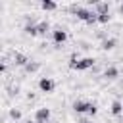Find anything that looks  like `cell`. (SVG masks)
I'll use <instances>...</instances> for the list:
<instances>
[{
  "mask_svg": "<svg viewBox=\"0 0 123 123\" xmlns=\"http://www.w3.org/2000/svg\"><path fill=\"white\" fill-rule=\"evenodd\" d=\"M69 10L77 15V19H81V21H85V23H88V25L98 23V13H96V12H92V10H88V8H83V6L73 4Z\"/></svg>",
  "mask_w": 123,
  "mask_h": 123,
  "instance_id": "cell-1",
  "label": "cell"
},
{
  "mask_svg": "<svg viewBox=\"0 0 123 123\" xmlns=\"http://www.w3.org/2000/svg\"><path fill=\"white\" fill-rule=\"evenodd\" d=\"M73 110H75L77 113H88V115H94V113L98 111V108H96L92 102H86V100H77V102L73 104Z\"/></svg>",
  "mask_w": 123,
  "mask_h": 123,
  "instance_id": "cell-2",
  "label": "cell"
},
{
  "mask_svg": "<svg viewBox=\"0 0 123 123\" xmlns=\"http://www.w3.org/2000/svg\"><path fill=\"white\" fill-rule=\"evenodd\" d=\"M94 58H81V60H75V62H69V67L75 69V71H86L94 65Z\"/></svg>",
  "mask_w": 123,
  "mask_h": 123,
  "instance_id": "cell-3",
  "label": "cell"
},
{
  "mask_svg": "<svg viewBox=\"0 0 123 123\" xmlns=\"http://www.w3.org/2000/svg\"><path fill=\"white\" fill-rule=\"evenodd\" d=\"M38 88H40L42 92H54V88H56V83H54L50 77H42V79L38 81Z\"/></svg>",
  "mask_w": 123,
  "mask_h": 123,
  "instance_id": "cell-4",
  "label": "cell"
},
{
  "mask_svg": "<svg viewBox=\"0 0 123 123\" xmlns=\"http://www.w3.org/2000/svg\"><path fill=\"white\" fill-rule=\"evenodd\" d=\"M52 38H54V44H56V48H60L65 40H67V33L63 31V29H56L54 33H52Z\"/></svg>",
  "mask_w": 123,
  "mask_h": 123,
  "instance_id": "cell-5",
  "label": "cell"
},
{
  "mask_svg": "<svg viewBox=\"0 0 123 123\" xmlns=\"http://www.w3.org/2000/svg\"><path fill=\"white\" fill-rule=\"evenodd\" d=\"M48 119H50V110H48V108H38V110L35 111V121H38V123H48Z\"/></svg>",
  "mask_w": 123,
  "mask_h": 123,
  "instance_id": "cell-6",
  "label": "cell"
},
{
  "mask_svg": "<svg viewBox=\"0 0 123 123\" xmlns=\"http://www.w3.org/2000/svg\"><path fill=\"white\" fill-rule=\"evenodd\" d=\"M29 63V58L25 56V54H21V52H15L13 54V65H17V67H25Z\"/></svg>",
  "mask_w": 123,
  "mask_h": 123,
  "instance_id": "cell-7",
  "label": "cell"
},
{
  "mask_svg": "<svg viewBox=\"0 0 123 123\" xmlns=\"http://www.w3.org/2000/svg\"><path fill=\"white\" fill-rule=\"evenodd\" d=\"M115 77H119V69L117 67H106V71H104V79H108V81H111V79H115Z\"/></svg>",
  "mask_w": 123,
  "mask_h": 123,
  "instance_id": "cell-8",
  "label": "cell"
},
{
  "mask_svg": "<svg viewBox=\"0 0 123 123\" xmlns=\"http://www.w3.org/2000/svg\"><path fill=\"white\" fill-rule=\"evenodd\" d=\"M96 13L98 15L110 13V2H96Z\"/></svg>",
  "mask_w": 123,
  "mask_h": 123,
  "instance_id": "cell-9",
  "label": "cell"
},
{
  "mask_svg": "<svg viewBox=\"0 0 123 123\" xmlns=\"http://www.w3.org/2000/svg\"><path fill=\"white\" fill-rule=\"evenodd\" d=\"M48 29H50L48 21H38V23H37V33H38L40 37H44V35L48 33Z\"/></svg>",
  "mask_w": 123,
  "mask_h": 123,
  "instance_id": "cell-10",
  "label": "cell"
},
{
  "mask_svg": "<svg viewBox=\"0 0 123 123\" xmlns=\"http://www.w3.org/2000/svg\"><path fill=\"white\" fill-rule=\"evenodd\" d=\"M40 8H42L44 12H52V10H56V8H58V4H56V2H52V0H42V2H40Z\"/></svg>",
  "mask_w": 123,
  "mask_h": 123,
  "instance_id": "cell-11",
  "label": "cell"
},
{
  "mask_svg": "<svg viewBox=\"0 0 123 123\" xmlns=\"http://www.w3.org/2000/svg\"><path fill=\"white\" fill-rule=\"evenodd\" d=\"M23 31H25V35H31V37H37L38 35L37 33V23H25Z\"/></svg>",
  "mask_w": 123,
  "mask_h": 123,
  "instance_id": "cell-12",
  "label": "cell"
},
{
  "mask_svg": "<svg viewBox=\"0 0 123 123\" xmlns=\"http://www.w3.org/2000/svg\"><path fill=\"white\" fill-rule=\"evenodd\" d=\"M111 113H113V115H121V113H123V104H121L119 100H113V102H111Z\"/></svg>",
  "mask_w": 123,
  "mask_h": 123,
  "instance_id": "cell-13",
  "label": "cell"
},
{
  "mask_svg": "<svg viewBox=\"0 0 123 123\" xmlns=\"http://www.w3.org/2000/svg\"><path fill=\"white\" fill-rule=\"evenodd\" d=\"M115 44H117L115 38H106V40H102V50H111V48H115Z\"/></svg>",
  "mask_w": 123,
  "mask_h": 123,
  "instance_id": "cell-14",
  "label": "cell"
},
{
  "mask_svg": "<svg viewBox=\"0 0 123 123\" xmlns=\"http://www.w3.org/2000/svg\"><path fill=\"white\" fill-rule=\"evenodd\" d=\"M23 69H25L27 73H35V71H38V69H40V63H38V62H29Z\"/></svg>",
  "mask_w": 123,
  "mask_h": 123,
  "instance_id": "cell-15",
  "label": "cell"
},
{
  "mask_svg": "<svg viewBox=\"0 0 123 123\" xmlns=\"http://www.w3.org/2000/svg\"><path fill=\"white\" fill-rule=\"evenodd\" d=\"M110 17H111L110 13H104V15H98V23H108V21H110Z\"/></svg>",
  "mask_w": 123,
  "mask_h": 123,
  "instance_id": "cell-16",
  "label": "cell"
},
{
  "mask_svg": "<svg viewBox=\"0 0 123 123\" xmlns=\"http://www.w3.org/2000/svg\"><path fill=\"white\" fill-rule=\"evenodd\" d=\"M10 117H12V119H19V117H21V111H19V110H10Z\"/></svg>",
  "mask_w": 123,
  "mask_h": 123,
  "instance_id": "cell-17",
  "label": "cell"
},
{
  "mask_svg": "<svg viewBox=\"0 0 123 123\" xmlns=\"http://www.w3.org/2000/svg\"><path fill=\"white\" fill-rule=\"evenodd\" d=\"M119 12H121V13H123V4H121V6H119Z\"/></svg>",
  "mask_w": 123,
  "mask_h": 123,
  "instance_id": "cell-18",
  "label": "cell"
},
{
  "mask_svg": "<svg viewBox=\"0 0 123 123\" xmlns=\"http://www.w3.org/2000/svg\"><path fill=\"white\" fill-rule=\"evenodd\" d=\"M79 123H90V121H85V119H83V121H79Z\"/></svg>",
  "mask_w": 123,
  "mask_h": 123,
  "instance_id": "cell-19",
  "label": "cell"
},
{
  "mask_svg": "<svg viewBox=\"0 0 123 123\" xmlns=\"http://www.w3.org/2000/svg\"><path fill=\"white\" fill-rule=\"evenodd\" d=\"M27 123H38V121H27Z\"/></svg>",
  "mask_w": 123,
  "mask_h": 123,
  "instance_id": "cell-20",
  "label": "cell"
},
{
  "mask_svg": "<svg viewBox=\"0 0 123 123\" xmlns=\"http://www.w3.org/2000/svg\"><path fill=\"white\" fill-rule=\"evenodd\" d=\"M121 81H123V77H121Z\"/></svg>",
  "mask_w": 123,
  "mask_h": 123,
  "instance_id": "cell-21",
  "label": "cell"
}]
</instances>
